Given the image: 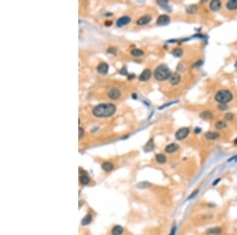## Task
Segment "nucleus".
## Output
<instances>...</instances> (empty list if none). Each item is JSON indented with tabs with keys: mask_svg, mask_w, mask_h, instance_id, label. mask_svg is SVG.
Wrapping results in <instances>:
<instances>
[{
	"mask_svg": "<svg viewBox=\"0 0 237 235\" xmlns=\"http://www.w3.org/2000/svg\"><path fill=\"white\" fill-rule=\"evenodd\" d=\"M189 133H190V130L188 128H182L176 132V138L178 140H183L185 138L187 137Z\"/></svg>",
	"mask_w": 237,
	"mask_h": 235,
	"instance_id": "4",
	"label": "nucleus"
},
{
	"mask_svg": "<svg viewBox=\"0 0 237 235\" xmlns=\"http://www.w3.org/2000/svg\"><path fill=\"white\" fill-rule=\"evenodd\" d=\"M109 69V66L108 63H100L98 66H97V71L99 72L101 75H105L108 73Z\"/></svg>",
	"mask_w": 237,
	"mask_h": 235,
	"instance_id": "10",
	"label": "nucleus"
},
{
	"mask_svg": "<svg viewBox=\"0 0 237 235\" xmlns=\"http://www.w3.org/2000/svg\"><path fill=\"white\" fill-rule=\"evenodd\" d=\"M171 54L176 57H180L183 55V50L180 48H176L171 51Z\"/></svg>",
	"mask_w": 237,
	"mask_h": 235,
	"instance_id": "24",
	"label": "nucleus"
},
{
	"mask_svg": "<svg viewBox=\"0 0 237 235\" xmlns=\"http://www.w3.org/2000/svg\"><path fill=\"white\" fill-rule=\"evenodd\" d=\"M180 79H181L180 75L178 73H174L171 75V76L169 78V82L171 85H177L180 82Z\"/></svg>",
	"mask_w": 237,
	"mask_h": 235,
	"instance_id": "12",
	"label": "nucleus"
},
{
	"mask_svg": "<svg viewBox=\"0 0 237 235\" xmlns=\"http://www.w3.org/2000/svg\"><path fill=\"white\" fill-rule=\"evenodd\" d=\"M233 117H234V115L232 114V113H227L225 116V120H227V121H231L233 119Z\"/></svg>",
	"mask_w": 237,
	"mask_h": 235,
	"instance_id": "29",
	"label": "nucleus"
},
{
	"mask_svg": "<svg viewBox=\"0 0 237 235\" xmlns=\"http://www.w3.org/2000/svg\"><path fill=\"white\" fill-rule=\"evenodd\" d=\"M219 181H220V179H218V180H217V181H215L214 182V184H214V185H216V184H217V183H218V182H219Z\"/></svg>",
	"mask_w": 237,
	"mask_h": 235,
	"instance_id": "34",
	"label": "nucleus"
},
{
	"mask_svg": "<svg viewBox=\"0 0 237 235\" xmlns=\"http://www.w3.org/2000/svg\"><path fill=\"white\" fill-rule=\"evenodd\" d=\"M215 100L220 104H226L231 101L233 98V95L228 89H220L215 94Z\"/></svg>",
	"mask_w": 237,
	"mask_h": 235,
	"instance_id": "3",
	"label": "nucleus"
},
{
	"mask_svg": "<svg viewBox=\"0 0 237 235\" xmlns=\"http://www.w3.org/2000/svg\"><path fill=\"white\" fill-rule=\"evenodd\" d=\"M170 22V17L167 15H162L158 17L157 20V25L159 26H164L169 25Z\"/></svg>",
	"mask_w": 237,
	"mask_h": 235,
	"instance_id": "5",
	"label": "nucleus"
},
{
	"mask_svg": "<svg viewBox=\"0 0 237 235\" xmlns=\"http://www.w3.org/2000/svg\"><path fill=\"white\" fill-rule=\"evenodd\" d=\"M116 112V107L111 103H104L97 105L93 109V114L96 117L105 118L111 116Z\"/></svg>",
	"mask_w": 237,
	"mask_h": 235,
	"instance_id": "1",
	"label": "nucleus"
},
{
	"mask_svg": "<svg viewBox=\"0 0 237 235\" xmlns=\"http://www.w3.org/2000/svg\"><path fill=\"white\" fill-rule=\"evenodd\" d=\"M108 95V98L112 100H117L121 96V92L117 88H112L109 90Z\"/></svg>",
	"mask_w": 237,
	"mask_h": 235,
	"instance_id": "6",
	"label": "nucleus"
},
{
	"mask_svg": "<svg viewBox=\"0 0 237 235\" xmlns=\"http://www.w3.org/2000/svg\"><path fill=\"white\" fill-rule=\"evenodd\" d=\"M221 7V3L220 1H218V0H214L212 1L210 4H209V8L210 10H212L213 11H217L219 10Z\"/></svg>",
	"mask_w": 237,
	"mask_h": 235,
	"instance_id": "11",
	"label": "nucleus"
},
{
	"mask_svg": "<svg viewBox=\"0 0 237 235\" xmlns=\"http://www.w3.org/2000/svg\"><path fill=\"white\" fill-rule=\"evenodd\" d=\"M126 73H127V71H126V67H123V69H121V71H120V74H122V75H126Z\"/></svg>",
	"mask_w": 237,
	"mask_h": 235,
	"instance_id": "31",
	"label": "nucleus"
},
{
	"mask_svg": "<svg viewBox=\"0 0 237 235\" xmlns=\"http://www.w3.org/2000/svg\"><path fill=\"white\" fill-rule=\"evenodd\" d=\"M197 6H195V5H192V6H188L187 8V12L188 13V14H195L196 12H197Z\"/></svg>",
	"mask_w": 237,
	"mask_h": 235,
	"instance_id": "27",
	"label": "nucleus"
},
{
	"mask_svg": "<svg viewBox=\"0 0 237 235\" xmlns=\"http://www.w3.org/2000/svg\"><path fill=\"white\" fill-rule=\"evenodd\" d=\"M218 109L220 111H225L228 109V106L226 105V104H220V105L218 106Z\"/></svg>",
	"mask_w": 237,
	"mask_h": 235,
	"instance_id": "28",
	"label": "nucleus"
},
{
	"mask_svg": "<svg viewBox=\"0 0 237 235\" xmlns=\"http://www.w3.org/2000/svg\"><path fill=\"white\" fill-rule=\"evenodd\" d=\"M207 233H208V234H214V235L220 234V233H221V229L219 228V227L209 228V229H207Z\"/></svg>",
	"mask_w": 237,
	"mask_h": 235,
	"instance_id": "20",
	"label": "nucleus"
},
{
	"mask_svg": "<svg viewBox=\"0 0 237 235\" xmlns=\"http://www.w3.org/2000/svg\"><path fill=\"white\" fill-rule=\"evenodd\" d=\"M226 8L229 10H237V0H229L226 3Z\"/></svg>",
	"mask_w": 237,
	"mask_h": 235,
	"instance_id": "14",
	"label": "nucleus"
},
{
	"mask_svg": "<svg viewBox=\"0 0 237 235\" xmlns=\"http://www.w3.org/2000/svg\"><path fill=\"white\" fill-rule=\"evenodd\" d=\"M92 221V215H87L86 216H85V218H83L82 221V224L84 225V226H86L91 223Z\"/></svg>",
	"mask_w": 237,
	"mask_h": 235,
	"instance_id": "26",
	"label": "nucleus"
},
{
	"mask_svg": "<svg viewBox=\"0 0 237 235\" xmlns=\"http://www.w3.org/2000/svg\"><path fill=\"white\" fill-rule=\"evenodd\" d=\"M123 232V227H120V226H115L111 229V234L112 235H121Z\"/></svg>",
	"mask_w": 237,
	"mask_h": 235,
	"instance_id": "18",
	"label": "nucleus"
},
{
	"mask_svg": "<svg viewBox=\"0 0 237 235\" xmlns=\"http://www.w3.org/2000/svg\"><path fill=\"white\" fill-rule=\"evenodd\" d=\"M171 71L165 64H161L157 67L154 71V77L158 81H164L171 76Z\"/></svg>",
	"mask_w": 237,
	"mask_h": 235,
	"instance_id": "2",
	"label": "nucleus"
},
{
	"mask_svg": "<svg viewBox=\"0 0 237 235\" xmlns=\"http://www.w3.org/2000/svg\"><path fill=\"white\" fill-rule=\"evenodd\" d=\"M201 132V129L200 128H196L195 129V133H198V132Z\"/></svg>",
	"mask_w": 237,
	"mask_h": 235,
	"instance_id": "33",
	"label": "nucleus"
},
{
	"mask_svg": "<svg viewBox=\"0 0 237 235\" xmlns=\"http://www.w3.org/2000/svg\"><path fill=\"white\" fill-rule=\"evenodd\" d=\"M200 117L204 120H211L214 117V115L209 111H205V112H202L201 113Z\"/></svg>",
	"mask_w": 237,
	"mask_h": 235,
	"instance_id": "19",
	"label": "nucleus"
},
{
	"mask_svg": "<svg viewBox=\"0 0 237 235\" xmlns=\"http://www.w3.org/2000/svg\"><path fill=\"white\" fill-rule=\"evenodd\" d=\"M89 177L88 175L82 174L80 176V182L82 184H88L89 183Z\"/></svg>",
	"mask_w": 237,
	"mask_h": 235,
	"instance_id": "25",
	"label": "nucleus"
},
{
	"mask_svg": "<svg viewBox=\"0 0 237 235\" xmlns=\"http://www.w3.org/2000/svg\"><path fill=\"white\" fill-rule=\"evenodd\" d=\"M115 51H116V49H114V48H110V49H108V52H109V53H115Z\"/></svg>",
	"mask_w": 237,
	"mask_h": 235,
	"instance_id": "32",
	"label": "nucleus"
},
{
	"mask_svg": "<svg viewBox=\"0 0 237 235\" xmlns=\"http://www.w3.org/2000/svg\"><path fill=\"white\" fill-rule=\"evenodd\" d=\"M227 126H228L227 123H226L225 121H217L214 123V127L218 130H222V129L226 128Z\"/></svg>",
	"mask_w": 237,
	"mask_h": 235,
	"instance_id": "17",
	"label": "nucleus"
},
{
	"mask_svg": "<svg viewBox=\"0 0 237 235\" xmlns=\"http://www.w3.org/2000/svg\"><path fill=\"white\" fill-rule=\"evenodd\" d=\"M131 53L132 55H134V56H136V57H138V56H142V55H144V52H143L142 50H141V49H133V50H131Z\"/></svg>",
	"mask_w": 237,
	"mask_h": 235,
	"instance_id": "23",
	"label": "nucleus"
},
{
	"mask_svg": "<svg viewBox=\"0 0 237 235\" xmlns=\"http://www.w3.org/2000/svg\"><path fill=\"white\" fill-rule=\"evenodd\" d=\"M178 149H179V145H178V144L171 143V144H169V145H168V146H166L165 149H164V150H165L166 153L171 154V153H174V152L176 151Z\"/></svg>",
	"mask_w": 237,
	"mask_h": 235,
	"instance_id": "13",
	"label": "nucleus"
},
{
	"mask_svg": "<svg viewBox=\"0 0 237 235\" xmlns=\"http://www.w3.org/2000/svg\"><path fill=\"white\" fill-rule=\"evenodd\" d=\"M152 75V72L149 69H145L142 71V73L139 75V80L142 82H145V81L149 80Z\"/></svg>",
	"mask_w": 237,
	"mask_h": 235,
	"instance_id": "8",
	"label": "nucleus"
},
{
	"mask_svg": "<svg viewBox=\"0 0 237 235\" xmlns=\"http://www.w3.org/2000/svg\"><path fill=\"white\" fill-rule=\"evenodd\" d=\"M170 235H174V232L172 233V234H170Z\"/></svg>",
	"mask_w": 237,
	"mask_h": 235,
	"instance_id": "36",
	"label": "nucleus"
},
{
	"mask_svg": "<svg viewBox=\"0 0 237 235\" xmlns=\"http://www.w3.org/2000/svg\"><path fill=\"white\" fill-rule=\"evenodd\" d=\"M156 160L158 163H164L167 160V158H166L165 155H162V154H159V155H156Z\"/></svg>",
	"mask_w": 237,
	"mask_h": 235,
	"instance_id": "22",
	"label": "nucleus"
},
{
	"mask_svg": "<svg viewBox=\"0 0 237 235\" xmlns=\"http://www.w3.org/2000/svg\"><path fill=\"white\" fill-rule=\"evenodd\" d=\"M205 136H206V139H209V140H215V139H217L220 137V134L217 133V132H206Z\"/></svg>",
	"mask_w": 237,
	"mask_h": 235,
	"instance_id": "15",
	"label": "nucleus"
},
{
	"mask_svg": "<svg viewBox=\"0 0 237 235\" xmlns=\"http://www.w3.org/2000/svg\"><path fill=\"white\" fill-rule=\"evenodd\" d=\"M154 148V143H153V139H150L148 143H146V146H145V151L146 152H149L153 150Z\"/></svg>",
	"mask_w": 237,
	"mask_h": 235,
	"instance_id": "21",
	"label": "nucleus"
},
{
	"mask_svg": "<svg viewBox=\"0 0 237 235\" xmlns=\"http://www.w3.org/2000/svg\"><path fill=\"white\" fill-rule=\"evenodd\" d=\"M152 21V17L149 15H145L141 17L140 18H138V20L137 21V25L138 26H145L147 25Z\"/></svg>",
	"mask_w": 237,
	"mask_h": 235,
	"instance_id": "9",
	"label": "nucleus"
},
{
	"mask_svg": "<svg viewBox=\"0 0 237 235\" xmlns=\"http://www.w3.org/2000/svg\"><path fill=\"white\" fill-rule=\"evenodd\" d=\"M78 132H79L78 138H79V139H82V138L84 136V133H85V132H84V130H83L82 128H78Z\"/></svg>",
	"mask_w": 237,
	"mask_h": 235,
	"instance_id": "30",
	"label": "nucleus"
},
{
	"mask_svg": "<svg viewBox=\"0 0 237 235\" xmlns=\"http://www.w3.org/2000/svg\"><path fill=\"white\" fill-rule=\"evenodd\" d=\"M101 167H102V169H103L105 172H110V171H111V170L113 169L114 166H113V164L111 163V162H104V163L101 165Z\"/></svg>",
	"mask_w": 237,
	"mask_h": 235,
	"instance_id": "16",
	"label": "nucleus"
},
{
	"mask_svg": "<svg viewBox=\"0 0 237 235\" xmlns=\"http://www.w3.org/2000/svg\"><path fill=\"white\" fill-rule=\"evenodd\" d=\"M234 143H235V144H236V145H237V139H235Z\"/></svg>",
	"mask_w": 237,
	"mask_h": 235,
	"instance_id": "35",
	"label": "nucleus"
},
{
	"mask_svg": "<svg viewBox=\"0 0 237 235\" xmlns=\"http://www.w3.org/2000/svg\"><path fill=\"white\" fill-rule=\"evenodd\" d=\"M131 17H128V16H123V17H120L118 21H116V26L118 27H123V26H126L127 24L131 22Z\"/></svg>",
	"mask_w": 237,
	"mask_h": 235,
	"instance_id": "7",
	"label": "nucleus"
}]
</instances>
